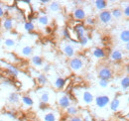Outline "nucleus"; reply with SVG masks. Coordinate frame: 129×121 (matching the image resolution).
I'll use <instances>...</instances> for the list:
<instances>
[{"mask_svg": "<svg viewBox=\"0 0 129 121\" xmlns=\"http://www.w3.org/2000/svg\"><path fill=\"white\" fill-rule=\"evenodd\" d=\"M0 44H1V38H0Z\"/></svg>", "mask_w": 129, "mask_h": 121, "instance_id": "37", "label": "nucleus"}, {"mask_svg": "<svg viewBox=\"0 0 129 121\" xmlns=\"http://www.w3.org/2000/svg\"><path fill=\"white\" fill-rule=\"evenodd\" d=\"M119 105H120L119 99L115 98V99H113L112 101H111V103H110V108H111V110H113V111H116V110H118Z\"/></svg>", "mask_w": 129, "mask_h": 121, "instance_id": "18", "label": "nucleus"}, {"mask_svg": "<svg viewBox=\"0 0 129 121\" xmlns=\"http://www.w3.org/2000/svg\"><path fill=\"white\" fill-rule=\"evenodd\" d=\"M3 15H4V11H3V8L0 6V18H1Z\"/></svg>", "mask_w": 129, "mask_h": 121, "instance_id": "36", "label": "nucleus"}, {"mask_svg": "<svg viewBox=\"0 0 129 121\" xmlns=\"http://www.w3.org/2000/svg\"><path fill=\"white\" fill-rule=\"evenodd\" d=\"M15 45V41L13 40V39H6L5 40V46L6 47H13V46Z\"/></svg>", "mask_w": 129, "mask_h": 121, "instance_id": "29", "label": "nucleus"}, {"mask_svg": "<svg viewBox=\"0 0 129 121\" xmlns=\"http://www.w3.org/2000/svg\"><path fill=\"white\" fill-rule=\"evenodd\" d=\"M22 101H23V103H24L25 105H27V106L33 105L32 98L29 97V96H23V97H22Z\"/></svg>", "mask_w": 129, "mask_h": 121, "instance_id": "23", "label": "nucleus"}, {"mask_svg": "<svg viewBox=\"0 0 129 121\" xmlns=\"http://www.w3.org/2000/svg\"><path fill=\"white\" fill-rule=\"evenodd\" d=\"M64 84H66V81H64V78H62V77H58V78L56 79V81H55V86H56V88H58V89L63 88Z\"/></svg>", "mask_w": 129, "mask_h": 121, "instance_id": "14", "label": "nucleus"}, {"mask_svg": "<svg viewBox=\"0 0 129 121\" xmlns=\"http://www.w3.org/2000/svg\"><path fill=\"white\" fill-rule=\"evenodd\" d=\"M87 42H88V38L86 36H83V37H81V39H80V43L82 46H85L87 44Z\"/></svg>", "mask_w": 129, "mask_h": 121, "instance_id": "31", "label": "nucleus"}, {"mask_svg": "<svg viewBox=\"0 0 129 121\" xmlns=\"http://www.w3.org/2000/svg\"><path fill=\"white\" fill-rule=\"evenodd\" d=\"M70 121H83V120H82V118L80 117V116H73L70 119Z\"/></svg>", "mask_w": 129, "mask_h": 121, "instance_id": "34", "label": "nucleus"}, {"mask_svg": "<svg viewBox=\"0 0 129 121\" xmlns=\"http://www.w3.org/2000/svg\"><path fill=\"white\" fill-rule=\"evenodd\" d=\"M74 32H75V34H76V39L80 40L81 37L84 36V27H83L81 24L77 25V26L74 27Z\"/></svg>", "mask_w": 129, "mask_h": 121, "instance_id": "5", "label": "nucleus"}, {"mask_svg": "<svg viewBox=\"0 0 129 121\" xmlns=\"http://www.w3.org/2000/svg\"><path fill=\"white\" fill-rule=\"evenodd\" d=\"M59 9H60V5H59L57 2H52V3L50 4V10H51V11L57 12Z\"/></svg>", "mask_w": 129, "mask_h": 121, "instance_id": "26", "label": "nucleus"}, {"mask_svg": "<svg viewBox=\"0 0 129 121\" xmlns=\"http://www.w3.org/2000/svg\"><path fill=\"white\" fill-rule=\"evenodd\" d=\"M9 101L12 102V103H17L19 101V95L16 92H13L9 95Z\"/></svg>", "mask_w": 129, "mask_h": 121, "instance_id": "20", "label": "nucleus"}, {"mask_svg": "<svg viewBox=\"0 0 129 121\" xmlns=\"http://www.w3.org/2000/svg\"><path fill=\"white\" fill-rule=\"evenodd\" d=\"M120 40L124 43H127L128 44L129 42V32L128 30H123L121 33H120Z\"/></svg>", "mask_w": 129, "mask_h": 121, "instance_id": "12", "label": "nucleus"}, {"mask_svg": "<svg viewBox=\"0 0 129 121\" xmlns=\"http://www.w3.org/2000/svg\"><path fill=\"white\" fill-rule=\"evenodd\" d=\"M32 48L31 47H29V46H26V47H24L22 50H21V54L23 55V56H26V57H28V56H30L31 54H32Z\"/></svg>", "mask_w": 129, "mask_h": 121, "instance_id": "19", "label": "nucleus"}, {"mask_svg": "<svg viewBox=\"0 0 129 121\" xmlns=\"http://www.w3.org/2000/svg\"><path fill=\"white\" fill-rule=\"evenodd\" d=\"M49 99H50V97H49L48 93H43V94L41 95V100H42V102L47 103L49 101Z\"/></svg>", "mask_w": 129, "mask_h": 121, "instance_id": "30", "label": "nucleus"}, {"mask_svg": "<svg viewBox=\"0 0 129 121\" xmlns=\"http://www.w3.org/2000/svg\"><path fill=\"white\" fill-rule=\"evenodd\" d=\"M63 52L64 53V55L67 57H73L75 55V49L73 48V46L70 45V44H66L63 47Z\"/></svg>", "mask_w": 129, "mask_h": 121, "instance_id": "7", "label": "nucleus"}, {"mask_svg": "<svg viewBox=\"0 0 129 121\" xmlns=\"http://www.w3.org/2000/svg\"><path fill=\"white\" fill-rule=\"evenodd\" d=\"M95 7L98 10H103L104 8L107 7V2L104 0H97L95 1Z\"/></svg>", "mask_w": 129, "mask_h": 121, "instance_id": "13", "label": "nucleus"}, {"mask_svg": "<svg viewBox=\"0 0 129 121\" xmlns=\"http://www.w3.org/2000/svg\"><path fill=\"white\" fill-rule=\"evenodd\" d=\"M32 63H33V65L36 66V67H41V66L43 65V60H42L41 57L35 56V57L32 58Z\"/></svg>", "mask_w": 129, "mask_h": 121, "instance_id": "17", "label": "nucleus"}, {"mask_svg": "<svg viewBox=\"0 0 129 121\" xmlns=\"http://www.w3.org/2000/svg\"><path fill=\"white\" fill-rule=\"evenodd\" d=\"M74 17L78 20H82L85 18V11L81 8H77L75 11H74Z\"/></svg>", "mask_w": 129, "mask_h": 121, "instance_id": "8", "label": "nucleus"}, {"mask_svg": "<svg viewBox=\"0 0 129 121\" xmlns=\"http://www.w3.org/2000/svg\"><path fill=\"white\" fill-rule=\"evenodd\" d=\"M122 57H123L122 53L120 51H118V50L113 51L112 54H111V59L113 60H116V62H119V60H122Z\"/></svg>", "mask_w": 129, "mask_h": 121, "instance_id": "10", "label": "nucleus"}, {"mask_svg": "<svg viewBox=\"0 0 129 121\" xmlns=\"http://www.w3.org/2000/svg\"><path fill=\"white\" fill-rule=\"evenodd\" d=\"M82 100H83L84 103L89 104V103L92 102V100H93V96H92V94H91L89 91H84V92L82 93Z\"/></svg>", "mask_w": 129, "mask_h": 121, "instance_id": "9", "label": "nucleus"}, {"mask_svg": "<svg viewBox=\"0 0 129 121\" xmlns=\"http://www.w3.org/2000/svg\"><path fill=\"white\" fill-rule=\"evenodd\" d=\"M3 27L6 29V30H11L13 28V21L12 19H5L3 21Z\"/></svg>", "mask_w": 129, "mask_h": 121, "instance_id": "15", "label": "nucleus"}, {"mask_svg": "<svg viewBox=\"0 0 129 121\" xmlns=\"http://www.w3.org/2000/svg\"><path fill=\"white\" fill-rule=\"evenodd\" d=\"M93 56L97 59H102V58L105 57V52L100 48H96L93 51Z\"/></svg>", "mask_w": 129, "mask_h": 121, "instance_id": "11", "label": "nucleus"}, {"mask_svg": "<svg viewBox=\"0 0 129 121\" xmlns=\"http://www.w3.org/2000/svg\"><path fill=\"white\" fill-rule=\"evenodd\" d=\"M98 76H99L100 79H103V80H107L108 81V79H110L112 77V72H111V70L109 68L103 67V68H101L99 70Z\"/></svg>", "mask_w": 129, "mask_h": 121, "instance_id": "1", "label": "nucleus"}, {"mask_svg": "<svg viewBox=\"0 0 129 121\" xmlns=\"http://www.w3.org/2000/svg\"><path fill=\"white\" fill-rule=\"evenodd\" d=\"M59 102V105L61 106L62 108H68L70 106V103H71V100H70V97L67 96V95H63L59 98L58 100Z\"/></svg>", "mask_w": 129, "mask_h": 121, "instance_id": "6", "label": "nucleus"}, {"mask_svg": "<svg viewBox=\"0 0 129 121\" xmlns=\"http://www.w3.org/2000/svg\"><path fill=\"white\" fill-rule=\"evenodd\" d=\"M99 84H100V86H102V87H105V86H107V85H108V81H107V80H103V79H100V81H99Z\"/></svg>", "mask_w": 129, "mask_h": 121, "instance_id": "33", "label": "nucleus"}, {"mask_svg": "<svg viewBox=\"0 0 129 121\" xmlns=\"http://www.w3.org/2000/svg\"><path fill=\"white\" fill-rule=\"evenodd\" d=\"M37 81L39 84H45L47 82V78L45 75H38L37 76Z\"/></svg>", "mask_w": 129, "mask_h": 121, "instance_id": "24", "label": "nucleus"}, {"mask_svg": "<svg viewBox=\"0 0 129 121\" xmlns=\"http://www.w3.org/2000/svg\"><path fill=\"white\" fill-rule=\"evenodd\" d=\"M24 28H25V30L28 31V32H32V31L35 30V25L33 24L31 21L30 22H26L24 24Z\"/></svg>", "mask_w": 129, "mask_h": 121, "instance_id": "22", "label": "nucleus"}, {"mask_svg": "<svg viewBox=\"0 0 129 121\" xmlns=\"http://www.w3.org/2000/svg\"><path fill=\"white\" fill-rule=\"evenodd\" d=\"M94 23H95V20H94V18L88 17V18L85 20V24H87V25H93Z\"/></svg>", "mask_w": 129, "mask_h": 121, "instance_id": "32", "label": "nucleus"}, {"mask_svg": "<svg viewBox=\"0 0 129 121\" xmlns=\"http://www.w3.org/2000/svg\"><path fill=\"white\" fill-rule=\"evenodd\" d=\"M124 13H125V15L128 17V15H129V7H128V5L125 7V11H124Z\"/></svg>", "mask_w": 129, "mask_h": 121, "instance_id": "35", "label": "nucleus"}, {"mask_svg": "<svg viewBox=\"0 0 129 121\" xmlns=\"http://www.w3.org/2000/svg\"><path fill=\"white\" fill-rule=\"evenodd\" d=\"M71 68H72V70L73 71H75V72H79V71H81V68H82V62H81V59H79V58H75V59H73V60H71Z\"/></svg>", "mask_w": 129, "mask_h": 121, "instance_id": "3", "label": "nucleus"}, {"mask_svg": "<svg viewBox=\"0 0 129 121\" xmlns=\"http://www.w3.org/2000/svg\"><path fill=\"white\" fill-rule=\"evenodd\" d=\"M39 23H40L41 25H43V26L47 25L49 23L48 17H47V16H42V17H40V18H39Z\"/></svg>", "mask_w": 129, "mask_h": 121, "instance_id": "28", "label": "nucleus"}, {"mask_svg": "<svg viewBox=\"0 0 129 121\" xmlns=\"http://www.w3.org/2000/svg\"><path fill=\"white\" fill-rule=\"evenodd\" d=\"M58 120V117L55 113L53 112H50V113H47L44 117V121H57Z\"/></svg>", "mask_w": 129, "mask_h": 121, "instance_id": "16", "label": "nucleus"}, {"mask_svg": "<svg viewBox=\"0 0 129 121\" xmlns=\"http://www.w3.org/2000/svg\"><path fill=\"white\" fill-rule=\"evenodd\" d=\"M99 20L102 22V23H109L110 20H111V13L107 10H103L102 12H100L99 14Z\"/></svg>", "mask_w": 129, "mask_h": 121, "instance_id": "4", "label": "nucleus"}, {"mask_svg": "<svg viewBox=\"0 0 129 121\" xmlns=\"http://www.w3.org/2000/svg\"><path fill=\"white\" fill-rule=\"evenodd\" d=\"M109 101H110V98H109V96H107V95H100V96H97L96 98H95V103H96V105L98 106V107H100V108L106 106L108 104Z\"/></svg>", "mask_w": 129, "mask_h": 121, "instance_id": "2", "label": "nucleus"}, {"mask_svg": "<svg viewBox=\"0 0 129 121\" xmlns=\"http://www.w3.org/2000/svg\"><path fill=\"white\" fill-rule=\"evenodd\" d=\"M111 13V17H114V18H116V19H119L121 16H122V12L119 10V9H114L112 12H110Z\"/></svg>", "mask_w": 129, "mask_h": 121, "instance_id": "27", "label": "nucleus"}, {"mask_svg": "<svg viewBox=\"0 0 129 121\" xmlns=\"http://www.w3.org/2000/svg\"><path fill=\"white\" fill-rule=\"evenodd\" d=\"M67 111H68V114L69 115H76L78 113V109L75 106H69L67 108Z\"/></svg>", "mask_w": 129, "mask_h": 121, "instance_id": "25", "label": "nucleus"}, {"mask_svg": "<svg viewBox=\"0 0 129 121\" xmlns=\"http://www.w3.org/2000/svg\"><path fill=\"white\" fill-rule=\"evenodd\" d=\"M121 86H122V88H123L124 90H126V89L128 88V86H129V77L128 76H125V77L122 78V80H121Z\"/></svg>", "mask_w": 129, "mask_h": 121, "instance_id": "21", "label": "nucleus"}]
</instances>
